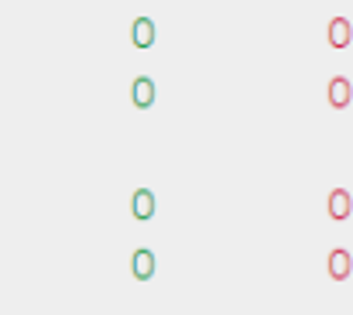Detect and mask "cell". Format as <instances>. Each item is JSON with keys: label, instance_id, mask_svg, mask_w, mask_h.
I'll use <instances>...</instances> for the list:
<instances>
[{"label": "cell", "instance_id": "6da1fadb", "mask_svg": "<svg viewBox=\"0 0 353 315\" xmlns=\"http://www.w3.org/2000/svg\"><path fill=\"white\" fill-rule=\"evenodd\" d=\"M130 41H134L137 48H151V45H154V21H151V17H137V21L130 24Z\"/></svg>", "mask_w": 353, "mask_h": 315}, {"label": "cell", "instance_id": "7a4b0ae2", "mask_svg": "<svg viewBox=\"0 0 353 315\" xmlns=\"http://www.w3.org/2000/svg\"><path fill=\"white\" fill-rule=\"evenodd\" d=\"M130 100H134L137 110H148V106L154 103V83L148 76H137L134 86H130Z\"/></svg>", "mask_w": 353, "mask_h": 315}, {"label": "cell", "instance_id": "3957f363", "mask_svg": "<svg viewBox=\"0 0 353 315\" xmlns=\"http://www.w3.org/2000/svg\"><path fill=\"white\" fill-rule=\"evenodd\" d=\"M130 271H134V278L137 281H148L151 274H154V254L151 250H134V261H130Z\"/></svg>", "mask_w": 353, "mask_h": 315}, {"label": "cell", "instance_id": "277c9868", "mask_svg": "<svg viewBox=\"0 0 353 315\" xmlns=\"http://www.w3.org/2000/svg\"><path fill=\"white\" fill-rule=\"evenodd\" d=\"M130 212H134V219H151L154 216V196L148 189H137L134 199H130Z\"/></svg>", "mask_w": 353, "mask_h": 315}, {"label": "cell", "instance_id": "5b68a950", "mask_svg": "<svg viewBox=\"0 0 353 315\" xmlns=\"http://www.w3.org/2000/svg\"><path fill=\"white\" fill-rule=\"evenodd\" d=\"M347 100H350V86H347V79H333V83H330V103L343 106Z\"/></svg>", "mask_w": 353, "mask_h": 315}, {"label": "cell", "instance_id": "8992f818", "mask_svg": "<svg viewBox=\"0 0 353 315\" xmlns=\"http://www.w3.org/2000/svg\"><path fill=\"white\" fill-rule=\"evenodd\" d=\"M330 41H333L336 48H343V45L350 41V28H347V21H333V24H330Z\"/></svg>", "mask_w": 353, "mask_h": 315}, {"label": "cell", "instance_id": "52a82bcc", "mask_svg": "<svg viewBox=\"0 0 353 315\" xmlns=\"http://www.w3.org/2000/svg\"><path fill=\"white\" fill-rule=\"evenodd\" d=\"M330 271H333L336 278H343V274L350 271V257H347L343 250H333V254H330Z\"/></svg>", "mask_w": 353, "mask_h": 315}, {"label": "cell", "instance_id": "ba28073f", "mask_svg": "<svg viewBox=\"0 0 353 315\" xmlns=\"http://www.w3.org/2000/svg\"><path fill=\"white\" fill-rule=\"evenodd\" d=\"M330 212H333V216H347V212H350L347 192H333V196H330Z\"/></svg>", "mask_w": 353, "mask_h": 315}]
</instances>
